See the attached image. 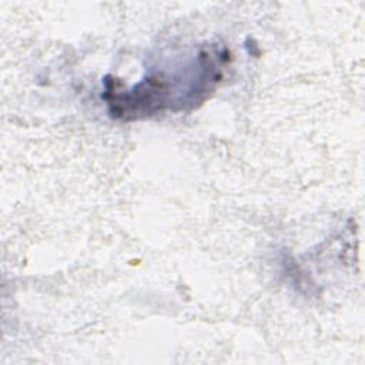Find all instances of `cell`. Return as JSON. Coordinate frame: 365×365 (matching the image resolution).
<instances>
[{"label": "cell", "mask_w": 365, "mask_h": 365, "mask_svg": "<svg viewBox=\"0 0 365 365\" xmlns=\"http://www.w3.org/2000/svg\"><path fill=\"white\" fill-rule=\"evenodd\" d=\"M225 57L217 48H200L194 58L154 71L128 90L106 78L103 97L110 114L121 120H138L164 110H190L214 91L221 78Z\"/></svg>", "instance_id": "cell-1"}]
</instances>
